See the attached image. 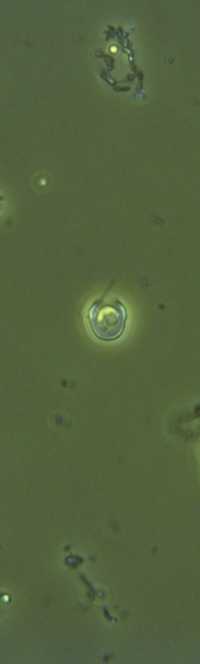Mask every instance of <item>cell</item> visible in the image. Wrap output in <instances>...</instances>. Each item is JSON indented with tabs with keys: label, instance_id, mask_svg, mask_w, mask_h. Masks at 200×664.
<instances>
[{
	"label": "cell",
	"instance_id": "6da1fadb",
	"mask_svg": "<svg viewBox=\"0 0 200 664\" xmlns=\"http://www.w3.org/2000/svg\"><path fill=\"white\" fill-rule=\"evenodd\" d=\"M114 282L102 298L92 303L87 312V322L93 336L104 342L120 339L128 322L127 307L118 299H108Z\"/></svg>",
	"mask_w": 200,
	"mask_h": 664
}]
</instances>
